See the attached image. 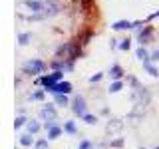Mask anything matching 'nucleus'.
Masks as SVG:
<instances>
[{"label": "nucleus", "instance_id": "f257e3e1", "mask_svg": "<svg viewBox=\"0 0 159 149\" xmlns=\"http://www.w3.org/2000/svg\"><path fill=\"white\" fill-rule=\"evenodd\" d=\"M44 70H46V64L42 62V60H30L22 66V72L28 74V76H34V74H42Z\"/></svg>", "mask_w": 159, "mask_h": 149}, {"label": "nucleus", "instance_id": "f03ea898", "mask_svg": "<svg viewBox=\"0 0 159 149\" xmlns=\"http://www.w3.org/2000/svg\"><path fill=\"white\" fill-rule=\"evenodd\" d=\"M72 111H74L76 117H84L88 113V103H86V99H84L82 96H74V99H72Z\"/></svg>", "mask_w": 159, "mask_h": 149}, {"label": "nucleus", "instance_id": "7ed1b4c3", "mask_svg": "<svg viewBox=\"0 0 159 149\" xmlns=\"http://www.w3.org/2000/svg\"><path fill=\"white\" fill-rule=\"evenodd\" d=\"M44 127H46V131H48V139H50V141H54V139L62 137V133H64V127L58 125L56 119H52V121H46V123H44Z\"/></svg>", "mask_w": 159, "mask_h": 149}, {"label": "nucleus", "instance_id": "20e7f679", "mask_svg": "<svg viewBox=\"0 0 159 149\" xmlns=\"http://www.w3.org/2000/svg\"><path fill=\"white\" fill-rule=\"evenodd\" d=\"M46 92H50V93H72V84L70 82H56L52 86H48Z\"/></svg>", "mask_w": 159, "mask_h": 149}, {"label": "nucleus", "instance_id": "39448f33", "mask_svg": "<svg viewBox=\"0 0 159 149\" xmlns=\"http://www.w3.org/2000/svg\"><path fill=\"white\" fill-rule=\"evenodd\" d=\"M123 131V121L121 119H109L106 125V133L107 135H119Z\"/></svg>", "mask_w": 159, "mask_h": 149}, {"label": "nucleus", "instance_id": "423d86ee", "mask_svg": "<svg viewBox=\"0 0 159 149\" xmlns=\"http://www.w3.org/2000/svg\"><path fill=\"white\" fill-rule=\"evenodd\" d=\"M60 4L58 2H54V0H46L44 2V18H52V16H56V14H60Z\"/></svg>", "mask_w": 159, "mask_h": 149}, {"label": "nucleus", "instance_id": "0eeeda50", "mask_svg": "<svg viewBox=\"0 0 159 149\" xmlns=\"http://www.w3.org/2000/svg\"><path fill=\"white\" fill-rule=\"evenodd\" d=\"M40 117H42L44 121H52V119H56V117H58V113H56V106H52V103L44 106L42 109H40Z\"/></svg>", "mask_w": 159, "mask_h": 149}, {"label": "nucleus", "instance_id": "6e6552de", "mask_svg": "<svg viewBox=\"0 0 159 149\" xmlns=\"http://www.w3.org/2000/svg\"><path fill=\"white\" fill-rule=\"evenodd\" d=\"M24 6H26L28 10H32L34 14H40V12H44V2L42 0H24Z\"/></svg>", "mask_w": 159, "mask_h": 149}, {"label": "nucleus", "instance_id": "1a4fd4ad", "mask_svg": "<svg viewBox=\"0 0 159 149\" xmlns=\"http://www.w3.org/2000/svg\"><path fill=\"white\" fill-rule=\"evenodd\" d=\"M54 103H56V106H60V107L72 106V102H70L68 93H54Z\"/></svg>", "mask_w": 159, "mask_h": 149}, {"label": "nucleus", "instance_id": "9d476101", "mask_svg": "<svg viewBox=\"0 0 159 149\" xmlns=\"http://www.w3.org/2000/svg\"><path fill=\"white\" fill-rule=\"evenodd\" d=\"M40 129H42V125H40V121H34V119H32V121H28V123H26V131L30 133V135H36V133L40 131Z\"/></svg>", "mask_w": 159, "mask_h": 149}, {"label": "nucleus", "instance_id": "9b49d317", "mask_svg": "<svg viewBox=\"0 0 159 149\" xmlns=\"http://www.w3.org/2000/svg\"><path fill=\"white\" fill-rule=\"evenodd\" d=\"M64 131L70 133V135H78V127H76V121H72V119H68V121H64Z\"/></svg>", "mask_w": 159, "mask_h": 149}, {"label": "nucleus", "instance_id": "f8f14e48", "mask_svg": "<svg viewBox=\"0 0 159 149\" xmlns=\"http://www.w3.org/2000/svg\"><path fill=\"white\" fill-rule=\"evenodd\" d=\"M20 145L22 147H32V145H36V141H34V137L30 135V133H24V135H20Z\"/></svg>", "mask_w": 159, "mask_h": 149}, {"label": "nucleus", "instance_id": "ddd939ff", "mask_svg": "<svg viewBox=\"0 0 159 149\" xmlns=\"http://www.w3.org/2000/svg\"><path fill=\"white\" fill-rule=\"evenodd\" d=\"M109 93H117V92H121V89H123V82H121V79H113V82L111 84H109Z\"/></svg>", "mask_w": 159, "mask_h": 149}, {"label": "nucleus", "instance_id": "4468645a", "mask_svg": "<svg viewBox=\"0 0 159 149\" xmlns=\"http://www.w3.org/2000/svg\"><path fill=\"white\" fill-rule=\"evenodd\" d=\"M121 76H123V70L119 68L117 64H116L111 70H109V78H111V79H121Z\"/></svg>", "mask_w": 159, "mask_h": 149}, {"label": "nucleus", "instance_id": "2eb2a0df", "mask_svg": "<svg viewBox=\"0 0 159 149\" xmlns=\"http://www.w3.org/2000/svg\"><path fill=\"white\" fill-rule=\"evenodd\" d=\"M113 30H127V28H133V22H127V20H119L111 26Z\"/></svg>", "mask_w": 159, "mask_h": 149}, {"label": "nucleus", "instance_id": "dca6fc26", "mask_svg": "<svg viewBox=\"0 0 159 149\" xmlns=\"http://www.w3.org/2000/svg\"><path fill=\"white\" fill-rule=\"evenodd\" d=\"M143 68H145L147 72H149V76H153V78H157V76H159V70L153 66L151 62H143Z\"/></svg>", "mask_w": 159, "mask_h": 149}, {"label": "nucleus", "instance_id": "f3484780", "mask_svg": "<svg viewBox=\"0 0 159 149\" xmlns=\"http://www.w3.org/2000/svg\"><path fill=\"white\" fill-rule=\"evenodd\" d=\"M149 36H151V28L147 26V28H145V32H141V34H139V42H141V46L149 42Z\"/></svg>", "mask_w": 159, "mask_h": 149}, {"label": "nucleus", "instance_id": "a211bd4d", "mask_svg": "<svg viewBox=\"0 0 159 149\" xmlns=\"http://www.w3.org/2000/svg\"><path fill=\"white\" fill-rule=\"evenodd\" d=\"M137 58L141 60V62H149V54H147V50L145 48H137Z\"/></svg>", "mask_w": 159, "mask_h": 149}, {"label": "nucleus", "instance_id": "6ab92c4d", "mask_svg": "<svg viewBox=\"0 0 159 149\" xmlns=\"http://www.w3.org/2000/svg\"><path fill=\"white\" fill-rule=\"evenodd\" d=\"M34 147H36V149H50V139L48 137L46 139H38Z\"/></svg>", "mask_w": 159, "mask_h": 149}, {"label": "nucleus", "instance_id": "aec40b11", "mask_svg": "<svg viewBox=\"0 0 159 149\" xmlns=\"http://www.w3.org/2000/svg\"><path fill=\"white\" fill-rule=\"evenodd\" d=\"M26 123H28L26 117H24V115H18L16 119H14V129H20L22 125H26Z\"/></svg>", "mask_w": 159, "mask_h": 149}, {"label": "nucleus", "instance_id": "412c9836", "mask_svg": "<svg viewBox=\"0 0 159 149\" xmlns=\"http://www.w3.org/2000/svg\"><path fill=\"white\" fill-rule=\"evenodd\" d=\"M18 40H20V44H22V46H26V44H30V40H32V34H20Z\"/></svg>", "mask_w": 159, "mask_h": 149}, {"label": "nucleus", "instance_id": "4be33fe9", "mask_svg": "<svg viewBox=\"0 0 159 149\" xmlns=\"http://www.w3.org/2000/svg\"><path fill=\"white\" fill-rule=\"evenodd\" d=\"M82 119H84V121L88 123V125H93V123L98 121V117H96V115H92V113H86V115H84Z\"/></svg>", "mask_w": 159, "mask_h": 149}, {"label": "nucleus", "instance_id": "5701e85b", "mask_svg": "<svg viewBox=\"0 0 159 149\" xmlns=\"http://www.w3.org/2000/svg\"><path fill=\"white\" fill-rule=\"evenodd\" d=\"M131 48V40H121V44H119V50H123V52H125V50H129Z\"/></svg>", "mask_w": 159, "mask_h": 149}, {"label": "nucleus", "instance_id": "b1692460", "mask_svg": "<svg viewBox=\"0 0 159 149\" xmlns=\"http://www.w3.org/2000/svg\"><path fill=\"white\" fill-rule=\"evenodd\" d=\"M30 99H34V102L44 99V92H34V93H30Z\"/></svg>", "mask_w": 159, "mask_h": 149}, {"label": "nucleus", "instance_id": "393cba45", "mask_svg": "<svg viewBox=\"0 0 159 149\" xmlns=\"http://www.w3.org/2000/svg\"><path fill=\"white\" fill-rule=\"evenodd\" d=\"M109 145H111V147H121L123 145V139L117 137V139H113V141H109Z\"/></svg>", "mask_w": 159, "mask_h": 149}, {"label": "nucleus", "instance_id": "a878e982", "mask_svg": "<svg viewBox=\"0 0 159 149\" xmlns=\"http://www.w3.org/2000/svg\"><path fill=\"white\" fill-rule=\"evenodd\" d=\"M102 78H103V74H102V72H98V74H93V76L89 78V82H92V84H96V82H99Z\"/></svg>", "mask_w": 159, "mask_h": 149}, {"label": "nucleus", "instance_id": "bb28decb", "mask_svg": "<svg viewBox=\"0 0 159 149\" xmlns=\"http://www.w3.org/2000/svg\"><path fill=\"white\" fill-rule=\"evenodd\" d=\"M149 62H159V50H155V52L149 54Z\"/></svg>", "mask_w": 159, "mask_h": 149}, {"label": "nucleus", "instance_id": "cd10ccee", "mask_svg": "<svg viewBox=\"0 0 159 149\" xmlns=\"http://www.w3.org/2000/svg\"><path fill=\"white\" fill-rule=\"evenodd\" d=\"M92 147H93V145H92V143H89V141H88V139H84V141H82V143H80V147H78V149H92Z\"/></svg>", "mask_w": 159, "mask_h": 149}, {"label": "nucleus", "instance_id": "c85d7f7f", "mask_svg": "<svg viewBox=\"0 0 159 149\" xmlns=\"http://www.w3.org/2000/svg\"><path fill=\"white\" fill-rule=\"evenodd\" d=\"M96 149H106V145H98V147H96Z\"/></svg>", "mask_w": 159, "mask_h": 149}, {"label": "nucleus", "instance_id": "c756f323", "mask_svg": "<svg viewBox=\"0 0 159 149\" xmlns=\"http://www.w3.org/2000/svg\"><path fill=\"white\" fill-rule=\"evenodd\" d=\"M155 149H159V145H157V147H155Z\"/></svg>", "mask_w": 159, "mask_h": 149}, {"label": "nucleus", "instance_id": "7c9ffc66", "mask_svg": "<svg viewBox=\"0 0 159 149\" xmlns=\"http://www.w3.org/2000/svg\"><path fill=\"white\" fill-rule=\"evenodd\" d=\"M141 149H145V147H141Z\"/></svg>", "mask_w": 159, "mask_h": 149}]
</instances>
